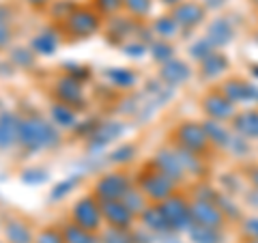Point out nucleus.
I'll return each instance as SVG.
<instances>
[{
	"label": "nucleus",
	"instance_id": "1",
	"mask_svg": "<svg viewBox=\"0 0 258 243\" xmlns=\"http://www.w3.org/2000/svg\"><path fill=\"white\" fill-rule=\"evenodd\" d=\"M60 129L43 116H24L20 120V147L28 153L50 151L60 144Z\"/></svg>",
	"mask_w": 258,
	"mask_h": 243
},
{
	"label": "nucleus",
	"instance_id": "2",
	"mask_svg": "<svg viewBox=\"0 0 258 243\" xmlns=\"http://www.w3.org/2000/svg\"><path fill=\"white\" fill-rule=\"evenodd\" d=\"M136 188H140V192L149 198L153 205H159L166 198H170L172 194H176V183L168 174H164L159 168L153 166V161L149 166H144L140 170L138 179H136Z\"/></svg>",
	"mask_w": 258,
	"mask_h": 243
},
{
	"label": "nucleus",
	"instance_id": "3",
	"mask_svg": "<svg viewBox=\"0 0 258 243\" xmlns=\"http://www.w3.org/2000/svg\"><path fill=\"white\" fill-rule=\"evenodd\" d=\"M103 28V18L95 7L80 5L78 9L62 22V30L76 39H88Z\"/></svg>",
	"mask_w": 258,
	"mask_h": 243
},
{
	"label": "nucleus",
	"instance_id": "4",
	"mask_svg": "<svg viewBox=\"0 0 258 243\" xmlns=\"http://www.w3.org/2000/svg\"><path fill=\"white\" fill-rule=\"evenodd\" d=\"M71 222L82 226L84 230H91L99 234L103 230V213H101V202L95 198V194H86V196L78 198L71 207Z\"/></svg>",
	"mask_w": 258,
	"mask_h": 243
},
{
	"label": "nucleus",
	"instance_id": "5",
	"mask_svg": "<svg viewBox=\"0 0 258 243\" xmlns=\"http://www.w3.org/2000/svg\"><path fill=\"white\" fill-rule=\"evenodd\" d=\"M172 140H174V147L185 149L189 153H196V155H205L207 149L211 147L209 136L205 132V125L196 123V120H185V123L176 125Z\"/></svg>",
	"mask_w": 258,
	"mask_h": 243
},
{
	"label": "nucleus",
	"instance_id": "6",
	"mask_svg": "<svg viewBox=\"0 0 258 243\" xmlns=\"http://www.w3.org/2000/svg\"><path fill=\"white\" fill-rule=\"evenodd\" d=\"M132 179L123 170H110L103 172L93 185V194L99 202H112V200H123L127 190L132 188Z\"/></svg>",
	"mask_w": 258,
	"mask_h": 243
},
{
	"label": "nucleus",
	"instance_id": "7",
	"mask_svg": "<svg viewBox=\"0 0 258 243\" xmlns=\"http://www.w3.org/2000/svg\"><path fill=\"white\" fill-rule=\"evenodd\" d=\"M161 211H164L168 224H170L172 232H187L194 220H191V205L179 194H172L170 198H166L164 202H159Z\"/></svg>",
	"mask_w": 258,
	"mask_h": 243
},
{
	"label": "nucleus",
	"instance_id": "8",
	"mask_svg": "<svg viewBox=\"0 0 258 243\" xmlns=\"http://www.w3.org/2000/svg\"><path fill=\"white\" fill-rule=\"evenodd\" d=\"M191 205V220L198 226H207V228H217L222 230L226 224V215L217 205V196L215 198H196Z\"/></svg>",
	"mask_w": 258,
	"mask_h": 243
},
{
	"label": "nucleus",
	"instance_id": "9",
	"mask_svg": "<svg viewBox=\"0 0 258 243\" xmlns=\"http://www.w3.org/2000/svg\"><path fill=\"white\" fill-rule=\"evenodd\" d=\"M125 129H127L125 123H120V120H112V118L99 120V125L95 127V132L88 136V140H86V153H91V155L101 153L114 140H118V138L125 134Z\"/></svg>",
	"mask_w": 258,
	"mask_h": 243
},
{
	"label": "nucleus",
	"instance_id": "10",
	"mask_svg": "<svg viewBox=\"0 0 258 243\" xmlns=\"http://www.w3.org/2000/svg\"><path fill=\"white\" fill-rule=\"evenodd\" d=\"M54 95H56V101H60V103H64V106L74 108V110L84 108V103H86L82 82H78L76 78L64 76V74L58 80H56Z\"/></svg>",
	"mask_w": 258,
	"mask_h": 243
},
{
	"label": "nucleus",
	"instance_id": "11",
	"mask_svg": "<svg viewBox=\"0 0 258 243\" xmlns=\"http://www.w3.org/2000/svg\"><path fill=\"white\" fill-rule=\"evenodd\" d=\"M101 213H103V224L108 228H118V230H134V222L138 220L120 200L101 202Z\"/></svg>",
	"mask_w": 258,
	"mask_h": 243
},
{
	"label": "nucleus",
	"instance_id": "12",
	"mask_svg": "<svg viewBox=\"0 0 258 243\" xmlns=\"http://www.w3.org/2000/svg\"><path fill=\"white\" fill-rule=\"evenodd\" d=\"M203 110L205 114L211 118V120H232L235 118V103H232L228 97H226L222 91H211L205 99H203Z\"/></svg>",
	"mask_w": 258,
	"mask_h": 243
},
{
	"label": "nucleus",
	"instance_id": "13",
	"mask_svg": "<svg viewBox=\"0 0 258 243\" xmlns=\"http://www.w3.org/2000/svg\"><path fill=\"white\" fill-rule=\"evenodd\" d=\"M205 5L200 3H194V0H189V3H179L176 7H172V20L179 24V28L183 30H191L196 28L198 24H203L205 20Z\"/></svg>",
	"mask_w": 258,
	"mask_h": 243
},
{
	"label": "nucleus",
	"instance_id": "14",
	"mask_svg": "<svg viewBox=\"0 0 258 243\" xmlns=\"http://www.w3.org/2000/svg\"><path fill=\"white\" fill-rule=\"evenodd\" d=\"M153 166L159 168L164 174H168L174 183H181L185 176V170L181 166V159L176 155V149L174 147H164L155 153V157H153Z\"/></svg>",
	"mask_w": 258,
	"mask_h": 243
},
{
	"label": "nucleus",
	"instance_id": "15",
	"mask_svg": "<svg viewBox=\"0 0 258 243\" xmlns=\"http://www.w3.org/2000/svg\"><path fill=\"white\" fill-rule=\"evenodd\" d=\"M222 93L232 103H258V86L249 84L241 78H232L222 84Z\"/></svg>",
	"mask_w": 258,
	"mask_h": 243
},
{
	"label": "nucleus",
	"instance_id": "16",
	"mask_svg": "<svg viewBox=\"0 0 258 243\" xmlns=\"http://www.w3.org/2000/svg\"><path fill=\"white\" fill-rule=\"evenodd\" d=\"M20 120L15 112H0V151H9L20 144Z\"/></svg>",
	"mask_w": 258,
	"mask_h": 243
},
{
	"label": "nucleus",
	"instance_id": "17",
	"mask_svg": "<svg viewBox=\"0 0 258 243\" xmlns=\"http://www.w3.org/2000/svg\"><path fill=\"white\" fill-rule=\"evenodd\" d=\"M138 220L142 222V228H147L149 232L155 234V237H159V234L172 232V230H170V224H168L166 215H164V211H161V207H159V205H153V202L140 213Z\"/></svg>",
	"mask_w": 258,
	"mask_h": 243
},
{
	"label": "nucleus",
	"instance_id": "18",
	"mask_svg": "<svg viewBox=\"0 0 258 243\" xmlns=\"http://www.w3.org/2000/svg\"><path fill=\"white\" fill-rule=\"evenodd\" d=\"M191 76V71H189V65L187 63H183L179 58H172V60H168L161 65V69H159V80L164 84L168 86H179L183 82H187Z\"/></svg>",
	"mask_w": 258,
	"mask_h": 243
},
{
	"label": "nucleus",
	"instance_id": "19",
	"mask_svg": "<svg viewBox=\"0 0 258 243\" xmlns=\"http://www.w3.org/2000/svg\"><path fill=\"white\" fill-rule=\"evenodd\" d=\"M58 45H60V35H58V30H54V28H43V30H39L37 35L32 37L30 50L35 52L37 56H52V54H56V50H58Z\"/></svg>",
	"mask_w": 258,
	"mask_h": 243
},
{
	"label": "nucleus",
	"instance_id": "20",
	"mask_svg": "<svg viewBox=\"0 0 258 243\" xmlns=\"http://www.w3.org/2000/svg\"><path fill=\"white\" fill-rule=\"evenodd\" d=\"M207 39L211 41L215 47H224L235 39V28H232L230 20L226 18H215L211 24L207 26Z\"/></svg>",
	"mask_w": 258,
	"mask_h": 243
},
{
	"label": "nucleus",
	"instance_id": "21",
	"mask_svg": "<svg viewBox=\"0 0 258 243\" xmlns=\"http://www.w3.org/2000/svg\"><path fill=\"white\" fill-rule=\"evenodd\" d=\"M232 129L245 140L258 138V110H243L232 118Z\"/></svg>",
	"mask_w": 258,
	"mask_h": 243
},
{
	"label": "nucleus",
	"instance_id": "22",
	"mask_svg": "<svg viewBox=\"0 0 258 243\" xmlns=\"http://www.w3.org/2000/svg\"><path fill=\"white\" fill-rule=\"evenodd\" d=\"M5 237L7 243H35V234H32L30 226L20 217H9L5 222Z\"/></svg>",
	"mask_w": 258,
	"mask_h": 243
},
{
	"label": "nucleus",
	"instance_id": "23",
	"mask_svg": "<svg viewBox=\"0 0 258 243\" xmlns=\"http://www.w3.org/2000/svg\"><path fill=\"white\" fill-rule=\"evenodd\" d=\"M50 120L58 129H74L78 125V110L64 106V103L56 101L50 108Z\"/></svg>",
	"mask_w": 258,
	"mask_h": 243
},
{
	"label": "nucleus",
	"instance_id": "24",
	"mask_svg": "<svg viewBox=\"0 0 258 243\" xmlns=\"http://www.w3.org/2000/svg\"><path fill=\"white\" fill-rule=\"evenodd\" d=\"M205 132L209 136V142L215 144L217 149H228L230 147V142H232L230 129L226 127V123H222V120H211L209 118L205 123Z\"/></svg>",
	"mask_w": 258,
	"mask_h": 243
},
{
	"label": "nucleus",
	"instance_id": "25",
	"mask_svg": "<svg viewBox=\"0 0 258 243\" xmlns=\"http://www.w3.org/2000/svg\"><path fill=\"white\" fill-rule=\"evenodd\" d=\"M103 76H106L108 82L116 88H132L136 84V80H138L136 71L129 69V67H108L103 71Z\"/></svg>",
	"mask_w": 258,
	"mask_h": 243
},
{
	"label": "nucleus",
	"instance_id": "26",
	"mask_svg": "<svg viewBox=\"0 0 258 243\" xmlns=\"http://www.w3.org/2000/svg\"><path fill=\"white\" fill-rule=\"evenodd\" d=\"M62 234H64V241L67 243H101L97 232L84 230L82 226H78L74 222H67L62 226Z\"/></svg>",
	"mask_w": 258,
	"mask_h": 243
},
{
	"label": "nucleus",
	"instance_id": "27",
	"mask_svg": "<svg viewBox=\"0 0 258 243\" xmlns=\"http://www.w3.org/2000/svg\"><path fill=\"white\" fill-rule=\"evenodd\" d=\"M120 202H123V205H125L136 217H140V213L151 205L149 198L144 196V194L140 192V188H136V185H132V188L127 190V194L123 196V200H120Z\"/></svg>",
	"mask_w": 258,
	"mask_h": 243
},
{
	"label": "nucleus",
	"instance_id": "28",
	"mask_svg": "<svg viewBox=\"0 0 258 243\" xmlns=\"http://www.w3.org/2000/svg\"><path fill=\"white\" fill-rule=\"evenodd\" d=\"M226 69H228V58L220 52H213L211 56H207V58L200 63V71H203L205 78H215V76L224 74Z\"/></svg>",
	"mask_w": 258,
	"mask_h": 243
},
{
	"label": "nucleus",
	"instance_id": "29",
	"mask_svg": "<svg viewBox=\"0 0 258 243\" xmlns=\"http://www.w3.org/2000/svg\"><path fill=\"white\" fill-rule=\"evenodd\" d=\"M191 243H224L222 230L217 228H207V226H198L194 224L191 228L187 230Z\"/></svg>",
	"mask_w": 258,
	"mask_h": 243
},
{
	"label": "nucleus",
	"instance_id": "30",
	"mask_svg": "<svg viewBox=\"0 0 258 243\" xmlns=\"http://www.w3.org/2000/svg\"><path fill=\"white\" fill-rule=\"evenodd\" d=\"M82 179L84 176L82 174H69V176H64L62 181H58L52 188V192H50V200L52 202H56V200H62L64 196H69L71 192H74L80 183H82Z\"/></svg>",
	"mask_w": 258,
	"mask_h": 243
},
{
	"label": "nucleus",
	"instance_id": "31",
	"mask_svg": "<svg viewBox=\"0 0 258 243\" xmlns=\"http://www.w3.org/2000/svg\"><path fill=\"white\" fill-rule=\"evenodd\" d=\"M13 13L9 7L0 5V52L7 50L11 45V39H13V28H11V20Z\"/></svg>",
	"mask_w": 258,
	"mask_h": 243
},
{
	"label": "nucleus",
	"instance_id": "32",
	"mask_svg": "<svg viewBox=\"0 0 258 243\" xmlns=\"http://www.w3.org/2000/svg\"><path fill=\"white\" fill-rule=\"evenodd\" d=\"M151 30L155 32V35L159 39H164V41H168V39H172L176 32H179V24H176L172 20V15H161V18H157L155 22H153Z\"/></svg>",
	"mask_w": 258,
	"mask_h": 243
},
{
	"label": "nucleus",
	"instance_id": "33",
	"mask_svg": "<svg viewBox=\"0 0 258 243\" xmlns=\"http://www.w3.org/2000/svg\"><path fill=\"white\" fill-rule=\"evenodd\" d=\"M9 60L13 67H20V69H30L37 65V54L30 50V47H13L9 52Z\"/></svg>",
	"mask_w": 258,
	"mask_h": 243
},
{
	"label": "nucleus",
	"instance_id": "34",
	"mask_svg": "<svg viewBox=\"0 0 258 243\" xmlns=\"http://www.w3.org/2000/svg\"><path fill=\"white\" fill-rule=\"evenodd\" d=\"M78 7H80V5L76 3V0H52V5L47 7V11H50V15H52L54 20L64 22L71 13L78 9Z\"/></svg>",
	"mask_w": 258,
	"mask_h": 243
},
{
	"label": "nucleus",
	"instance_id": "35",
	"mask_svg": "<svg viewBox=\"0 0 258 243\" xmlns=\"http://www.w3.org/2000/svg\"><path fill=\"white\" fill-rule=\"evenodd\" d=\"M149 50H151V56H153V58H155L159 65H164V63H168V60L174 58V47L168 43V41H164V39L151 41Z\"/></svg>",
	"mask_w": 258,
	"mask_h": 243
},
{
	"label": "nucleus",
	"instance_id": "36",
	"mask_svg": "<svg viewBox=\"0 0 258 243\" xmlns=\"http://www.w3.org/2000/svg\"><path fill=\"white\" fill-rule=\"evenodd\" d=\"M99 241L101 243H134V234L132 230H118V228H103L99 232Z\"/></svg>",
	"mask_w": 258,
	"mask_h": 243
},
{
	"label": "nucleus",
	"instance_id": "37",
	"mask_svg": "<svg viewBox=\"0 0 258 243\" xmlns=\"http://www.w3.org/2000/svg\"><path fill=\"white\" fill-rule=\"evenodd\" d=\"M134 157H136V147L134 144H120V147H116L108 155V164L123 166V164H129Z\"/></svg>",
	"mask_w": 258,
	"mask_h": 243
},
{
	"label": "nucleus",
	"instance_id": "38",
	"mask_svg": "<svg viewBox=\"0 0 258 243\" xmlns=\"http://www.w3.org/2000/svg\"><path fill=\"white\" fill-rule=\"evenodd\" d=\"M35 243H67L62 234V226H45L35 234Z\"/></svg>",
	"mask_w": 258,
	"mask_h": 243
},
{
	"label": "nucleus",
	"instance_id": "39",
	"mask_svg": "<svg viewBox=\"0 0 258 243\" xmlns=\"http://www.w3.org/2000/svg\"><path fill=\"white\" fill-rule=\"evenodd\" d=\"M213 52H217L215 50V45L209 41L207 37H203V39H198V41H194L191 43V47H189V54H191V58H196V60H200L203 63L207 56H211Z\"/></svg>",
	"mask_w": 258,
	"mask_h": 243
},
{
	"label": "nucleus",
	"instance_id": "40",
	"mask_svg": "<svg viewBox=\"0 0 258 243\" xmlns=\"http://www.w3.org/2000/svg\"><path fill=\"white\" fill-rule=\"evenodd\" d=\"M93 7L101 15H116L125 7V0H93Z\"/></svg>",
	"mask_w": 258,
	"mask_h": 243
},
{
	"label": "nucleus",
	"instance_id": "41",
	"mask_svg": "<svg viewBox=\"0 0 258 243\" xmlns=\"http://www.w3.org/2000/svg\"><path fill=\"white\" fill-rule=\"evenodd\" d=\"M45 181H47V170H43V168H26V170H22V183L41 185Z\"/></svg>",
	"mask_w": 258,
	"mask_h": 243
},
{
	"label": "nucleus",
	"instance_id": "42",
	"mask_svg": "<svg viewBox=\"0 0 258 243\" xmlns=\"http://www.w3.org/2000/svg\"><path fill=\"white\" fill-rule=\"evenodd\" d=\"M125 9L134 18H144L151 11V0H125Z\"/></svg>",
	"mask_w": 258,
	"mask_h": 243
},
{
	"label": "nucleus",
	"instance_id": "43",
	"mask_svg": "<svg viewBox=\"0 0 258 243\" xmlns=\"http://www.w3.org/2000/svg\"><path fill=\"white\" fill-rule=\"evenodd\" d=\"M120 50L127 56H132V58H140L142 54H147V43L140 41V39H129V41L120 45Z\"/></svg>",
	"mask_w": 258,
	"mask_h": 243
},
{
	"label": "nucleus",
	"instance_id": "44",
	"mask_svg": "<svg viewBox=\"0 0 258 243\" xmlns=\"http://www.w3.org/2000/svg\"><path fill=\"white\" fill-rule=\"evenodd\" d=\"M64 76H71L76 78L78 82H86L88 78H91V71H88V67H84V65H76V63H69L64 65Z\"/></svg>",
	"mask_w": 258,
	"mask_h": 243
},
{
	"label": "nucleus",
	"instance_id": "45",
	"mask_svg": "<svg viewBox=\"0 0 258 243\" xmlns=\"http://www.w3.org/2000/svg\"><path fill=\"white\" fill-rule=\"evenodd\" d=\"M243 234L249 241H258V217H247L243 222Z\"/></svg>",
	"mask_w": 258,
	"mask_h": 243
},
{
	"label": "nucleus",
	"instance_id": "46",
	"mask_svg": "<svg viewBox=\"0 0 258 243\" xmlns=\"http://www.w3.org/2000/svg\"><path fill=\"white\" fill-rule=\"evenodd\" d=\"M30 9H37V11H43V9H47V7L52 5V0H24Z\"/></svg>",
	"mask_w": 258,
	"mask_h": 243
},
{
	"label": "nucleus",
	"instance_id": "47",
	"mask_svg": "<svg viewBox=\"0 0 258 243\" xmlns=\"http://www.w3.org/2000/svg\"><path fill=\"white\" fill-rule=\"evenodd\" d=\"M155 243H183V241L176 237V232H168V234H159Z\"/></svg>",
	"mask_w": 258,
	"mask_h": 243
},
{
	"label": "nucleus",
	"instance_id": "48",
	"mask_svg": "<svg viewBox=\"0 0 258 243\" xmlns=\"http://www.w3.org/2000/svg\"><path fill=\"white\" fill-rule=\"evenodd\" d=\"M224 5V0H205V9H217V7H222Z\"/></svg>",
	"mask_w": 258,
	"mask_h": 243
},
{
	"label": "nucleus",
	"instance_id": "49",
	"mask_svg": "<svg viewBox=\"0 0 258 243\" xmlns=\"http://www.w3.org/2000/svg\"><path fill=\"white\" fill-rule=\"evenodd\" d=\"M252 181H254L256 190H258V168H254V170H252Z\"/></svg>",
	"mask_w": 258,
	"mask_h": 243
},
{
	"label": "nucleus",
	"instance_id": "50",
	"mask_svg": "<svg viewBox=\"0 0 258 243\" xmlns=\"http://www.w3.org/2000/svg\"><path fill=\"white\" fill-rule=\"evenodd\" d=\"M181 0H164V5H170V7H176Z\"/></svg>",
	"mask_w": 258,
	"mask_h": 243
},
{
	"label": "nucleus",
	"instance_id": "51",
	"mask_svg": "<svg viewBox=\"0 0 258 243\" xmlns=\"http://www.w3.org/2000/svg\"><path fill=\"white\" fill-rule=\"evenodd\" d=\"M252 71H254V76L258 78V65H254V67H252Z\"/></svg>",
	"mask_w": 258,
	"mask_h": 243
},
{
	"label": "nucleus",
	"instance_id": "52",
	"mask_svg": "<svg viewBox=\"0 0 258 243\" xmlns=\"http://www.w3.org/2000/svg\"><path fill=\"white\" fill-rule=\"evenodd\" d=\"M247 243H258V241H247Z\"/></svg>",
	"mask_w": 258,
	"mask_h": 243
},
{
	"label": "nucleus",
	"instance_id": "53",
	"mask_svg": "<svg viewBox=\"0 0 258 243\" xmlns=\"http://www.w3.org/2000/svg\"><path fill=\"white\" fill-rule=\"evenodd\" d=\"M254 3H256V5H258V0H254Z\"/></svg>",
	"mask_w": 258,
	"mask_h": 243
}]
</instances>
